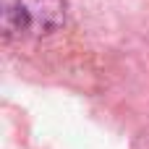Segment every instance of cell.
<instances>
[{"label":"cell","instance_id":"cell-1","mask_svg":"<svg viewBox=\"0 0 149 149\" xmlns=\"http://www.w3.org/2000/svg\"><path fill=\"white\" fill-rule=\"evenodd\" d=\"M65 0H3V31L5 37H42L63 26Z\"/></svg>","mask_w":149,"mask_h":149}]
</instances>
